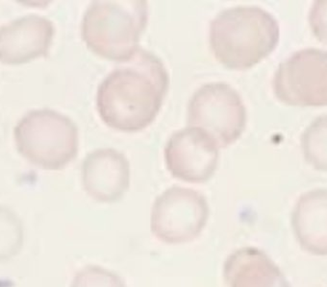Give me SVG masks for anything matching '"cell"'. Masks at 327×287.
I'll return each instance as SVG.
<instances>
[{
	"instance_id": "obj_1",
	"label": "cell",
	"mask_w": 327,
	"mask_h": 287,
	"mask_svg": "<svg viewBox=\"0 0 327 287\" xmlns=\"http://www.w3.org/2000/svg\"><path fill=\"white\" fill-rule=\"evenodd\" d=\"M168 85L164 63L150 51L139 48L99 85L96 105L100 116L116 130L140 131L156 117Z\"/></svg>"
},
{
	"instance_id": "obj_2",
	"label": "cell",
	"mask_w": 327,
	"mask_h": 287,
	"mask_svg": "<svg viewBox=\"0 0 327 287\" xmlns=\"http://www.w3.org/2000/svg\"><path fill=\"white\" fill-rule=\"evenodd\" d=\"M279 25L270 13L257 6L221 11L211 22L210 43L216 58L233 69H246L273 51Z\"/></svg>"
},
{
	"instance_id": "obj_3",
	"label": "cell",
	"mask_w": 327,
	"mask_h": 287,
	"mask_svg": "<svg viewBox=\"0 0 327 287\" xmlns=\"http://www.w3.org/2000/svg\"><path fill=\"white\" fill-rule=\"evenodd\" d=\"M147 18L145 1H95L84 15L82 36L95 53L121 63L139 49Z\"/></svg>"
},
{
	"instance_id": "obj_4",
	"label": "cell",
	"mask_w": 327,
	"mask_h": 287,
	"mask_svg": "<svg viewBox=\"0 0 327 287\" xmlns=\"http://www.w3.org/2000/svg\"><path fill=\"white\" fill-rule=\"evenodd\" d=\"M209 215L208 202L201 192L175 185L164 191L153 203L150 231L163 243H190L201 235Z\"/></svg>"
},
{
	"instance_id": "obj_5",
	"label": "cell",
	"mask_w": 327,
	"mask_h": 287,
	"mask_svg": "<svg viewBox=\"0 0 327 287\" xmlns=\"http://www.w3.org/2000/svg\"><path fill=\"white\" fill-rule=\"evenodd\" d=\"M190 127L208 134L218 147L235 142L246 123V111L239 92L228 84H205L193 93L188 107Z\"/></svg>"
},
{
	"instance_id": "obj_6",
	"label": "cell",
	"mask_w": 327,
	"mask_h": 287,
	"mask_svg": "<svg viewBox=\"0 0 327 287\" xmlns=\"http://www.w3.org/2000/svg\"><path fill=\"white\" fill-rule=\"evenodd\" d=\"M276 97L293 106L327 105V51L306 48L282 62L274 74Z\"/></svg>"
},
{
	"instance_id": "obj_7",
	"label": "cell",
	"mask_w": 327,
	"mask_h": 287,
	"mask_svg": "<svg viewBox=\"0 0 327 287\" xmlns=\"http://www.w3.org/2000/svg\"><path fill=\"white\" fill-rule=\"evenodd\" d=\"M165 160L175 178L187 183H205L218 167V145L205 132L189 126L168 138Z\"/></svg>"
},
{
	"instance_id": "obj_8",
	"label": "cell",
	"mask_w": 327,
	"mask_h": 287,
	"mask_svg": "<svg viewBox=\"0 0 327 287\" xmlns=\"http://www.w3.org/2000/svg\"><path fill=\"white\" fill-rule=\"evenodd\" d=\"M82 182L85 191L95 201H119L130 185V165L127 157L113 148L93 151L84 160Z\"/></svg>"
},
{
	"instance_id": "obj_9",
	"label": "cell",
	"mask_w": 327,
	"mask_h": 287,
	"mask_svg": "<svg viewBox=\"0 0 327 287\" xmlns=\"http://www.w3.org/2000/svg\"><path fill=\"white\" fill-rule=\"evenodd\" d=\"M291 225L301 250L327 256V188L303 193L293 208Z\"/></svg>"
},
{
	"instance_id": "obj_10",
	"label": "cell",
	"mask_w": 327,
	"mask_h": 287,
	"mask_svg": "<svg viewBox=\"0 0 327 287\" xmlns=\"http://www.w3.org/2000/svg\"><path fill=\"white\" fill-rule=\"evenodd\" d=\"M227 287H292L276 263L256 247H242L223 263Z\"/></svg>"
},
{
	"instance_id": "obj_11",
	"label": "cell",
	"mask_w": 327,
	"mask_h": 287,
	"mask_svg": "<svg viewBox=\"0 0 327 287\" xmlns=\"http://www.w3.org/2000/svg\"><path fill=\"white\" fill-rule=\"evenodd\" d=\"M304 159L312 167L327 172V115L316 118L301 137Z\"/></svg>"
},
{
	"instance_id": "obj_12",
	"label": "cell",
	"mask_w": 327,
	"mask_h": 287,
	"mask_svg": "<svg viewBox=\"0 0 327 287\" xmlns=\"http://www.w3.org/2000/svg\"><path fill=\"white\" fill-rule=\"evenodd\" d=\"M70 287H127L120 276L98 265H88L74 276Z\"/></svg>"
},
{
	"instance_id": "obj_13",
	"label": "cell",
	"mask_w": 327,
	"mask_h": 287,
	"mask_svg": "<svg viewBox=\"0 0 327 287\" xmlns=\"http://www.w3.org/2000/svg\"><path fill=\"white\" fill-rule=\"evenodd\" d=\"M22 243V228L18 218L0 208V260L17 254Z\"/></svg>"
},
{
	"instance_id": "obj_14",
	"label": "cell",
	"mask_w": 327,
	"mask_h": 287,
	"mask_svg": "<svg viewBox=\"0 0 327 287\" xmlns=\"http://www.w3.org/2000/svg\"><path fill=\"white\" fill-rule=\"evenodd\" d=\"M309 23L314 35L327 43V1H316L309 12Z\"/></svg>"
}]
</instances>
